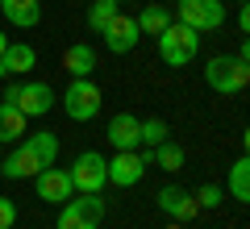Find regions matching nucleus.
Segmentation results:
<instances>
[{
  "instance_id": "c756f323",
  "label": "nucleus",
  "mask_w": 250,
  "mask_h": 229,
  "mask_svg": "<svg viewBox=\"0 0 250 229\" xmlns=\"http://www.w3.org/2000/svg\"><path fill=\"white\" fill-rule=\"evenodd\" d=\"M117 4H121V0H117Z\"/></svg>"
},
{
  "instance_id": "bb28decb",
  "label": "nucleus",
  "mask_w": 250,
  "mask_h": 229,
  "mask_svg": "<svg viewBox=\"0 0 250 229\" xmlns=\"http://www.w3.org/2000/svg\"><path fill=\"white\" fill-rule=\"evenodd\" d=\"M9 50V34H4V29H0V54Z\"/></svg>"
},
{
  "instance_id": "f03ea898",
  "label": "nucleus",
  "mask_w": 250,
  "mask_h": 229,
  "mask_svg": "<svg viewBox=\"0 0 250 229\" xmlns=\"http://www.w3.org/2000/svg\"><path fill=\"white\" fill-rule=\"evenodd\" d=\"M205 83L217 96H238L250 83V59H238V54H217V59H208L205 62Z\"/></svg>"
},
{
  "instance_id": "9d476101",
  "label": "nucleus",
  "mask_w": 250,
  "mask_h": 229,
  "mask_svg": "<svg viewBox=\"0 0 250 229\" xmlns=\"http://www.w3.org/2000/svg\"><path fill=\"white\" fill-rule=\"evenodd\" d=\"M54 88L50 83H38V80H29V83H21L17 88V100H13V108H21L25 117H46L54 108Z\"/></svg>"
},
{
  "instance_id": "5701e85b",
  "label": "nucleus",
  "mask_w": 250,
  "mask_h": 229,
  "mask_svg": "<svg viewBox=\"0 0 250 229\" xmlns=\"http://www.w3.org/2000/svg\"><path fill=\"white\" fill-rule=\"evenodd\" d=\"M221 200H225V187H221V184H205V187L196 192V204H200V208H221Z\"/></svg>"
},
{
  "instance_id": "a878e982",
  "label": "nucleus",
  "mask_w": 250,
  "mask_h": 229,
  "mask_svg": "<svg viewBox=\"0 0 250 229\" xmlns=\"http://www.w3.org/2000/svg\"><path fill=\"white\" fill-rule=\"evenodd\" d=\"M17 88H21V83H9V88H4V100H0V104H13V100H17Z\"/></svg>"
},
{
  "instance_id": "f3484780",
  "label": "nucleus",
  "mask_w": 250,
  "mask_h": 229,
  "mask_svg": "<svg viewBox=\"0 0 250 229\" xmlns=\"http://www.w3.org/2000/svg\"><path fill=\"white\" fill-rule=\"evenodd\" d=\"M25 121H29V117L21 113V108L0 104V146H4V142H21V138H25Z\"/></svg>"
},
{
  "instance_id": "cd10ccee",
  "label": "nucleus",
  "mask_w": 250,
  "mask_h": 229,
  "mask_svg": "<svg viewBox=\"0 0 250 229\" xmlns=\"http://www.w3.org/2000/svg\"><path fill=\"white\" fill-rule=\"evenodd\" d=\"M0 80H4V67H0Z\"/></svg>"
},
{
  "instance_id": "1a4fd4ad",
  "label": "nucleus",
  "mask_w": 250,
  "mask_h": 229,
  "mask_svg": "<svg viewBox=\"0 0 250 229\" xmlns=\"http://www.w3.org/2000/svg\"><path fill=\"white\" fill-rule=\"evenodd\" d=\"M34 187H38V200H46V204H67L75 196L67 167H42L34 175Z\"/></svg>"
},
{
  "instance_id": "b1692460",
  "label": "nucleus",
  "mask_w": 250,
  "mask_h": 229,
  "mask_svg": "<svg viewBox=\"0 0 250 229\" xmlns=\"http://www.w3.org/2000/svg\"><path fill=\"white\" fill-rule=\"evenodd\" d=\"M17 225V204L9 196H0V229H13Z\"/></svg>"
},
{
  "instance_id": "2eb2a0df",
  "label": "nucleus",
  "mask_w": 250,
  "mask_h": 229,
  "mask_svg": "<svg viewBox=\"0 0 250 229\" xmlns=\"http://www.w3.org/2000/svg\"><path fill=\"white\" fill-rule=\"evenodd\" d=\"M0 13L13 29H34L42 21V0H0Z\"/></svg>"
},
{
  "instance_id": "7ed1b4c3",
  "label": "nucleus",
  "mask_w": 250,
  "mask_h": 229,
  "mask_svg": "<svg viewBox=\"0 0 250 229\" xmlns=\"http://www.w3.org/2000/svg\"><path fill=\"white\" fill-rule=\"evenodd\" d=\"M196 54H200V34L196 29L171 21V25L159 34V59L167 62V67H188Z\"/></svg>"
},
{
  "instance_id": "c85d7f7f",
  "label": "nucleus",
  "mask_w": 250,
  "mask_h": 229,
  "mask_svg": "<svg viewBox=\"0 0 250 229\" xmlns=\"http://www.w3.org/2000/svg\"><path fill=\"white\" fill-rule=\"evenodd\" d=\"M238 4H246V0H238Z\"/></svg>"
},
{
  "instance_id": "412c9836",
  "label": "nucleus",
  "mask_w": 250,
  "mask_h": 229,
  "mask_svg": "<svg viewBox=\"0 0 250 229\" xmlns=\"http://www.w3.org/2000/svg\"><path fill=\"white\" fill-rule=\"evenodd\" d=\"M150 163H159L163 171H184V146H175V142H159V146L150 150Z\"/></svg>"
},
{
  "instance_id": "4be33fe9",
  "label": "nucleus",
  "mask_w": 250,
  "mask_h": 229,
  "mask_svg": "<svg viewBox=\"0 0 250 229\" xmlns=\"http://www.w3.org/2000/svg\"><path fill=\"white\" fill-rule=\"evenodd\" d=\"M167 121L163 117H150V121H142V129H138V146H146V150H154L159 142H167Z\"/></svg>"
},
{
  "instance_id": "f8f14e48",
  "label": "nucleus",
  "mask_w": 250,
  "mask_h": 229,
  "mask_svg": "<svg viewBox=\"0 0 250 229\" xmlns=\"http://www.w3.org/2000/svg\"><path fill=\"white\" fill-rule=\"evenodd\" d=\"M159 212H167L171 221H192L200 212V204H196V196L192 192H184V187H175V184H167V187H159Z\"/></svg>"
},
{
  "instance_id": "6e6552de",
  "label": "nucleus",
  "mask_w": 250,
  "mask_h": 229,
  "mask_svg": "<svg viewBox=\"0 0 250 229\" xmlns=\"http://www.w3.org/2000/svg\"><path fill=\"white\" fill-rule=\"evenodd\" d=\"M146 167H150V150L146 154H138V150H117V159H108V184L134 187V184H142Z\"/></svg>"
},
{
  "instance_id": "4468645a",
  "label": "nucleus",
  "mask_w": 250,
  "mask_h": 229,
  "mask_svg": "<svg viewBox=\"0 0 250 229\" xmlns=\"http://www.w3.org/2000/svg\"><path fill=\"white\" fill-rule=\"evenodd\" d=\"M100 67L96 50H92V42H71L67 46V54H62V71L71 75V80H92V71Z\"/></svg>"
},
{
  "instance_id": "9b49d317",
  "label": "nucleus",
  "mask_w": 250,
  "mask_h": 229,
  "mask_svg": "<svg viewBox=\"0 0 250 229\" xmlns=\"http://www.w3.org/2000/svg\"><path fill=\"white\" fill-rule=\"evenodd\" d=\"M138 42H142V29H138L134 17H125V13H117V17L104 25V46L113 54H129Z\"/></svg>"
},
{
  "instance_id": "20e7f679",
  "label": "nucleus",
  "mask_w": 250,
  "mask_h": 229,
  "mask_svg": "<svg viewBox=\"0 0 250 229\" xmlns=\"http://www.w3.org/2000/svg\"><path fill=\"white\" fill-rule=\"evenodd\" d=\"M179 25L196 29V34H213L225 25V4L221 0H175Z\"/></svg>"
},
{
  "instance_id": "0eeeda50",
  "label": "nucleus",
  "mask_w": 250,
  "mask_h": 229,
  "mask_svg": "<svg viewBox=\"0 0 250 229\" xmlns=\"http://www.w3.org/2000/svg\"><path fill=\"white\" fill-rule=\"evenodd\" d=\"M104 217V200L100 192H83L80 200H67L59 212V229H96Z\"/></svg>"
},
{
  "instance_id": "6ab92c4d",
  "label": "nucleus",
  "mask_w": 250,
  "mask_h": 229,
  "mask_svg": "<svg viewBox=\"0 0 250 229\" xmlns=\"http://www.w3.org/2000/svg\"><path fill=\"white\" fill-rule=\"evenodd\" d=\"M138 29H142V34H150V38H159L163 29L171 25V9H163V4H146L142 13H138Z\"/></svg>"
},
{
  "instance_id": "ddd939ff",
  "label": "nucleus",
  "mask_w": 250,
  "mask_h": 229,
  "mask_svg": "<svg viewBox=\"0 0 250 229\" xmlns=\"http://www.w3.org/2000/svg\"><path fill=\"white\" fill-rule=\"evenodd\" d=\"M138 129H142V121H138L134 113H113L104 138H108L113 150H138Z\"/></svg>"
},
{
  "instance_id": "423d86ee",
  "label": "nucleus",
  "mask_w": 250,
  "mask_h": 229,
  "mask_svg": "<svg viewBox=\"0 0 250 229\" xmlns=\"http://www.w3.org/2000/svg\"><path fill=\"white\" fill-rule=\"evenodd\" d=\"M67 175H71L75 192H104V184H108V159L96 154V150H83L80 159L67 167Z\"/></svg>"
},
{
  "instance_id": "39448f33",
  "label": "nucleus",
  "mask_w": 250,
  "mask_h": 229,
  "mask_svg": "<svg viewBox=\"0 0 250 229\" xmlns=\"http://www.w3.org/2000/svg\"><path fill=\"white\" fill-rule=\"evenodd\" d=\"M100 104H104V96H100V88L92 80H71L67 92H62V113L71 121H92L100 113Z\"/></svg>"
},
{
  "instance_id": "a211bd4d",
  "label": "nucleus",
  "mask_w": 250,
  "mask_h": 229,
  "mask_svg": "<svg viewBox=\"0 0 250 229\" xmlns=\"http://www.w3.org/2000/svg\"><path fill=\"white\" fill-rule=\"evenodd\" d=\"M225 192H229V200H238V204L250 200V159L246 154L229 167V187H225Z\"/></svg>"
},
{
  "instance_id": "f257e3e1",
  "label": "nucleus",
  "mask_w": 250,
  "mask_h": 229,
  "mask_svg": "<svg viewBox=\"0 0 250 229\" xmlns=\"http://www.w3.org/2000/svg\"><path fill=\"white\" fill-rule=\"evenodd\" d=\"M59 163V133L54 129H34L25 133V146H17L9 159H0V175L4 179H34L42 167Z\"/></svg>"
},
{
  "instance_id": "aec40b11",
  "label": "nucleus",
  "mask_w": 250,
  "mask_h": 229,
  "mask_svg": "<svg viewBox=\"0 0 250 229\" xmlns=\"http://www.w3.org/2000/svg\"><path fill=\"white\" fill-rule=\"evenodd\" d=\"M117 13H121L117 0H92V4H88V29H92V34H104V25L117 17Z\"/></svg>"
},
{
  "instance_id": "393cba45",
  "label": "nucleus",
  "mask_w": 250,
  "mask_h": 229,
  "mask_svg": "<svg viewBox=\"0 0 250 229\" xmlns=\"http://www.w3.org/2000/svg\"><path fill=\"white\" fill-rule=\"evenodd\" d=\"M238 29L250 34V9H246V4H238Z\"/></svg>"
},
{
  "instance_id": "dca6fc26",
  "label": "nucleus",
  "mask_w": 250,
  "mask_h": 229,
  "mask_svg": "<svg viewBox=\"0 0 250 229\" xmlns=\"http://www.w3.org/2000/svg\"><path fill=\"white\" fill-rule=\"evenodd\" d=\"M0 67H4V75H29L38 67V50L25 42H9V50L0 54Z\"/></svg>"
}]
</instances>
